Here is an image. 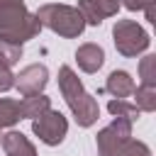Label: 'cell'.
I'll list each match as a JSON object with an SVG mask.
<instances>
[{
	"mask_svg": "<svg viewBox=\"0 0 156 156\" xmlns=\"http://www.w3.org/2000/svg\"><path fill=\"white\" fill-rule=\"evenodd\" d=\"M39 32L41 24L24 0H0V41L22 46Z\"/></svg>",
	"mask_w": 156,
	"mask_h": 156,
	"instance_id": "6da1fadb",
	"label": "cell"
},
{
	"mask_svg": "<svg viewBox=\"0 0 156 156\" xmlns=\"http://www.w3.org/2000/svg\"><path fill=\"white\" fill-rule=\"evenodd\" d=\"M58 90L71 110V115L76 117L78 127H93L100 117V105L98 100L83 88L80 78L76 76V71L71 66H61L58 68Z\"/></svg>",
	"mask_w": 156,
	"mask_h": 156,
	"instance_id": "7a4b0ae2",
	"label": "cell"
},
{
	"mask_svg": "<svg viewBox=\"0 0 156 156\" xmlns=\"http://www.w3.org/2000/svg\"><path fill=\"white\" fill-rule=\"evenodd\" d=\"M98 156H151V149L144 141L132 139V122L115 117L95 136Z\"/></svg>",
	"mask_w": 156,
	"mask_h": 156,
	"instance_id": "3957f363",
	"label": "cell"
},
{
	"mask_svg": "<svg viewBox=\"0 0 156 156\" xmlns=\"http://www.w3.org/2000/svg\"><path fill=\"white\" fill-rule=\"evenodd\" d=\"M34 15H37V20H39L41 27L51 29L54 34H58L63 39H76L85 29V20H83L80 10L73 7V5L46 2V5H39V10Z\"/></svg>",
	"mask_w": 156,
	"mask_h": 156,
	"instance_id": "277c9868",
	"label": "cell"
},
{
	"mask_svg": "<svg viewBox=\"0 0 156 156\" xmlns=\"http://www.w3.org/2000/svg\"><path fill=\"white\" fill-rule=\"evenodd\" d=\"M112 41H115L117 54H122L124 58H134L144 54L151 44L146 29L134 20H117L112 27Z\"/></svg>",
	"mask_w": 156,
	"mask_h": 156,
	"instance_id": "5b68a950",
	"label": "cell"
},
{
	"mask_svg": "<svg viewBox=\"0 0 156 156\" xmlns=\"http://www.w3.org/2000/svg\"><path fill=\"white\" fill-rule=\"evenodd\" d=\"M32 132L46 146H58L68 134V122L58 110H46L37 119H32Z\"/></svg>",
	"mask_w": 156,
	"mask_h": 156,
	"instance_id": "8992f818",
	"label": "cell"
},
{
	"mask_svg": "<svg viewBox=\"0 0 156 156\" xmlns=\"http://www.w3.org/2000/svg\"><path fill=\"white\" fill-rule=\"evenodd\" d=\"M49 83V68L44 63H29L24 66L17 76H15V88L22 93V95H37V93H44Z\"/></svg>",
	"mask_w": 156,
	"mask_h": 156,
	"instance_id": "52a82bcc",
	"label": "cell"
},
{
	"mask_svg": "<svg viewBox=\"0 0 156 156\" xmlns=\"http://www.w3.org/2000/svg\"><path fill=\"white\" fill-rule=\"evenodd\" d=\"M119 0H78V10L85 20V24H102V20L115 17L119 12Z\"/></svg>",
	"mask_w": 156,
	"mask_h": 156,
	"instance_id": "ba28073f",
	"label": "cell"
},
{
	"mask_svg": "<svg viewBox=\"0 0 156 156\" xmlns=\"http://www.w3.org/2000/svg\"><path fill=\"white\" fill-rule=\"evenodd\" d=\"M76 61H78V68L83 73H98L105 63V51H102L100 44L85 41L76 49Z\"/></svg>",
	"mask_w": 156,
	"mask_h": 156,
	"instance_id": "9c48e42d",
	"label": "cell"
},
{
	"mask_svg": "<svg viewBox=\"0 0 156 156\" xmlns=\"http://www.w3.org/2000/svg\"><path fill=\"white\" fill-rule=\"evenodd\" d=\"M0 144H2L5 156H37L34 144L22 132H7V134H2Z\"/></svg>",
	"mask_w": 156,
	"mask_h": 156,
	"instance_id": "30bf717a",
	"label": "cell"
},
{
	"mask_svg": "<svg viewBox=\"0 0 156 156\" xmlns=\"http://www.w3.org/2000/svg\"><path fill=\"white\" fill-rule=\"evenodd\" d=\"M134 78L127 73V71H112L107 76V83H105V93H110L112 98L117 100H124L134 93Z\"/></svg>",
	"mask_w": 156,
	"mask_h": 156,
	"instance_id": "8fae6325",
	"label": "cell"
},
{
	"mask_svg": "<svg viewBox=\"0 0 156 156\" xmlns=\"http://www.w3.org/2000/svg\"><path fill=\"white\" fill-rule=\"evenodd\" d=\"M20 110H22V119H37L39 115H44L46 110H51V98L44 95V93L24 95V100L20 102Z\"/></svg>",
	"mask_w": 156,
	"mask_h": 156,
	"instance_id": "7c38bea8",
	"label": "cell"
},
{
	"mask_svg": "<svg viewBox=\"0 0 156 156\" xmlns=\"http://www.w3.org/2000/svg\"><path fill=\"white\" fill-rule=\"evenodd\" d=\"M22 119V110L20 102L12 98H0V129L5 127H15Z\"/></svg>",
	"mask_w": 156,
	"mask_h": 156,
	"instance_id": "4fadbf2b",
	"label": "cell"
},
{
	"mask_svg": "<svg viewBox=\"0 0 156 156\" xmlns=\"http://www.w3.org/2000/svg\"><path fill=\"white\" fill-rule=\"evenodd\" d=\"M134 98H136V107H139V112H154L156 110V85H139V88H134V93H132Z\"/></svg>",
	"mask_w": 156,
	"mask_h": 156,
	"instance_id": "5bb4252c",
	"label": "cell"
},
{
	"mask_svg": "<svg viewBox=\"0 0 156 156\" xmlns=\"http://www.w3.org/2000/svg\"><path fill=\"white\" fill-rule=\"evenodd\" d=\"M107 112H110L112 117H124V119H129V122L139 119V107H136L134 102H129V100H117V98H112V100L107 102Z\"/></svg>",
	"mask_w": 156,
	"mask_h": 156,
	"instance_id": "9a60e30c",
	"label": "cell"
},
{
	"mask_svg": "<svg viewBox=\"0 0 156 156\" xmlns=\"http://www.w3.org/2000/svg\"><path fill=\"white\" fill-rule=\"evenodd\" d=\"M139 76H141V85H156V56L146 54L139 63Z\"/></svg>",
	"mask_w": 156,
	"mask_h": 156,
	"instance_id": "2e32d148",
	"label": "cell"
},
{
	"mask_svg": "<svg viewBox=\"0 0 156 156\" xmlns=\"http://www.w3.org/2000/svg\"><path fill=\"white\" fill-rule=\"evenodd\" d=\"M154 2H156V0H124L122 5H124L127 10H132V12L144 10V12H146V20H149V22H156V17H154Z\"/></svg>",
	"mask_w": 156,
	"mask_h": 156,
	"instance_id": "e0dca14e",
	"label": "cell"
},
{
	"mask_svg": "<svg viewBox=\"0 0 156 156\" xmlns=\"http://www.w3.org/2000/svg\"><path fill=\"white\" fill-rule=\"evenodd\" d=\"M0 56L5 58L7 66H15V63L22 58V46H15V44H5V41H0Z\"/></svg>",
	"mask_w": 156,
	"mask_h": 156,
	"instance_id": "ac0fdd59",
	"label": "cell"
},
{
	"mask_svg": "<svg viewBox=\"0 0 156 156\" xmlns=\"http://www.w3.org/2000/svg\"><path fill=\"white\" fill-rule=\"evenodd\" d=\"M15 85V73H12V66L5 63V58L0 56V93L10 90Z\"/></svg>",
	"mask_w": 156,
	"mask_h": 156,
	"instance_id": "d6986e66",
	"label": "cell"
}]
</instances>
